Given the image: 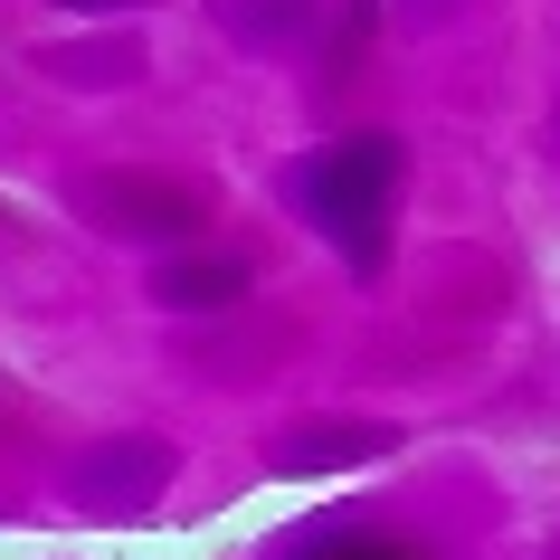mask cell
Returning a JSON list of instances; mask_svg holds the SVG:
<instances>
[{
    "instance_id": "obj_1",
    "label": "cell",
    "mask_w": 560,
    "mask_h": 560,
    "mask_svg": "<svg viewBox=\"0 0 560 560\" xmlns=\"http://www.w3.org/2000/svg\"><path fill=\"white\" fill-rule=\"evenodd\" d=\"M399 172H409V143L399 133H332L304 162H285V200L324 229V247L352 276H381L389 266V209H399Z\"/></svg>"
},
{
    "instance_id": "obj_2",
    "label": "cell",
    "mask_w": 560,
    "mask_h": 560,
    "mask_svg": "<svg viewBox=\"0 0 560 560\" xmlns=\"http://www.w3.org/2000/svg\"><path fill=\"white\" fill-rule=\"evenodd\" d=\"M77 209H86L105 237H143V247H172V237H209V190L190 180H162V172H95L77 180Z\"/></svg>"
},
{
    "instance_id": "obj_3",
    "label": "cell",
    "mask_w": 560,
    "mask_h": 560,
    "mask_svg": "<svg viewBox=\"0 0 560 560\" xmlns=\"http://www.w3.org/2000/svg\"><path fill=\"white\" fill-rule=\"evenodd\" d=\"M162 485H172V446L162 438H115V446H95L86 466H77V503L86 513H133Z\"/></svg>"
},
{
    "instance_id": "obj_4",
    "label": "cell",
    "mask_w": 560,
    "mask_h": 560,
    "mask_svg": "<svg viewBox=\"0 0 560 560\" xmlns=\"http://www.w3.org/2000/svg\"><path fill=\"white\" fill-rule=\"evenodd\" d=\"M247 285H257V266L237 247H190V257L152 266V304H172V314H229V304H247Z\"/></svg>"
},
{
    "instance_id": "obj_5",
    "label": "cell",
    "mask_w": 560,
    "mask_h": 560,
    "mask_svg": "<svg viewBox=\"0 0 560 560\" xmlns=\"http://www.w3.org/2000/svg\"><path fill=\"white\" fill-rule=\"evenodd\" d=\"M389 446H399V428H381V418H332V428H285L266 466L276 475H332V466H361V456H389Z\"/></svg>"
},
{
    "instance_id": "obj_6",
    "label": "cell",
    "mask_w": 560,
    "mask_h": 560,
    "mask_svg": "<svg viewBox=\"0 0 560 560\" xmlns=\"http://www.w3.org/2000/svg\"><path fill=\"white\" fill-rule=\"evenodd\" d=\"M266 560H418V551L389 541V532H371V523H352V513H314V523H295Z\"/></svg>"
},
{
    "instance_id": "obj_7",
    "label": "cell",
    "mask_w": 560,
    "mask_h": 560,
    "mask_svg": "<svg viewBox=\"0 0 560 560\" xmlns=\"http://www.w3.org/2000/svg\"><path fill=\"white\" fill-rule=\"evenodd\" d=\"M48 67H58L67 86H124V77H143V48H48Z\"/></svg>"
},
{
    "instance_id": "obj_8",
    "label": "cell",
    "mask_w": 560,
    "mask_h": 560,
    "mask_svg": "<svg viewBox=\"0 0 560 560\" xmlns=\"http://www.w3.org/2000/svg\"><path fill=\"white\" fill-rule=\"evenodd\" d=\"M58 10H77V20H115V10H133V0H58Z\"/></svg>"
}]
</instances>
